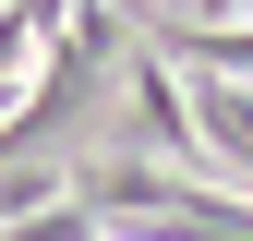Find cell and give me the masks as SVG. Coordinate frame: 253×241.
<instances>
[{"label": "cell", "instance_id": "obj_1", "mask_svg": "<svg viewBox=\"0 0 253 241\" xmlns=\"http://www.w3.org/2000/svg\"><path fill=\"white\" fill-rule=\"evenodd\" d=\"M181 97H193V145L241 181V205H253V84H229V73H181Z\"/></svg>", "mask_w": 253, "mask_h": 241}]
</instances>
